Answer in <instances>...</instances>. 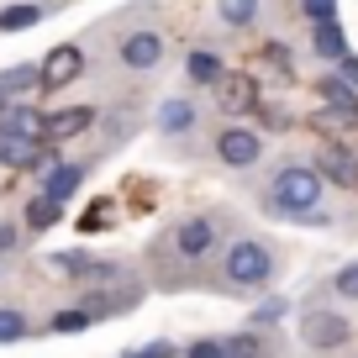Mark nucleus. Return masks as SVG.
I'll return each mask as SVG.
<instances>
[{
    "mask_svg": "<svg viewBox=\"0 0 358 358\" xmlns=\"http://www.w3.org/2000/svg\"><path fill=\"white\" fill-rule=\"evenodd\" d=\"M316 201H322V169H306V164H290L280 169V179H274V206L280 211H316Z\"/></svg>",
    "mask_w": 358,
    "mask_h": 358,
    "instance_id": "obj_1",
    "label": "nucleus"
},
{
    "mask_svg": "<svg viewBox=\"0 0 358 358\" xmlns=\"http://www.w3.org/2000/svg\"><path fill=\"white\" fill-rule=\"evenodd\" d=\"M227 280L243 285V290L268 285V280H274V253H268L258 237H237V243L227 248Z\"/></svg>",
    "mask_w": 358,
    "mask_h": 358,
    "instance_id": "obj_2",
    "label": "nucleus"
},
{
    "mask_svg": "<svg viewBox=\"0 0 358 358\" xmlns=\"http://www.w3.org/2000/svg\"><path fill=\"white\" fill-rule=\"evenodd\" d=\"M316 169H322V179H332V185H343V190H358V153L348 143H322Z\"/></svg>",
    "mask_w": 358,
    "mask_h": 358,
    "instance_id": "obj_3",
    "label": "nucleus"
},
{
    "mask_svg": "<svg viewBox=\"0 0 358 358\" xmlns=\"http://www.w3.org/2000/svg\"><path fill=\"white\" fill-rule=\"evenodd\" d=\"M216 153H222V164L248 169V164H258V153H264V137L248 132V127H227V132H216Z\"/></svg>",
    "mask_w": 358,
    "mask_h": 358,
    "instance_id": "obj_4",
    "label": "nucleus"
},
{
    "mask_svg": "<svg viewBox=\"0 0 358 358\" xmlns=\"http://www.w3.org/2000/svg\"><path fill=\"white\" fill-rule=\"evenodd\" d=\"M0 164H6V169H43V164H53V153L43 148V137L0 132Z\"/></svg>",
    "mask_w": 358,
    "mask_h": 358,
    "instance_id": "obj_5",
    "label": "nucleus"
},
{
    "mask_svg": "<svg viewBox=\"0 0 358 358\" xmlns=\"http://www.w3.org/2000/svg\"><path fill=\"white\" fill-rule=\"evenodd\" d=\"M301 337H306V348H343L348 343V322L337 311H306V322H301Z\"/></svg>",
    "mask_w": 358,
    "mask_h": 358,
    "instance_id": "obj_6",
    "label": "nucleus"
},
{
    "mask_svg": "<svg viewBox=\"0 0 358 358\" xmlns=\"http://www.w3.org/2000/svg\"><path fill=\"white\" fill-rule=\"evenodd\" d=\"M79 74H85V53H79L74 43L53 48V53L43 58V85H48V90H64V85H74Z\"/></svg>",
    "mask_w": 358,
    "mask_h": 358,
    "instance_id": "obj_7",
    "label": "nucleus"
},
{
    "mask_svg": "<svg viewBox=\"0 0 358 358\" xmlns=\"http://www.w3.org/2000/svg\"><path fill=\"white\" fill-rule=\"evenodd\" d=\"M211 243H216V222L211 216H190V222H179V232H174L179 258H206Z\"/></svg>",
    "mask_w": 358,
    "mask_h": 358,
    "instance_id": "obj_8",
    "label": "nucleus"
},
{
    "mask_svg": "<svg viewBox=\"0 0 358 358\" xmlns=\"http://www.w3.org/2000/svg\"><path fill=\"white\" fill-rule=\"evenodd\" d=\"M116 53H122L127 69H153V64H164V37L158 32H127Z\"/></svg>",
    "mask_w": 358,
    "mask_h": 358,
    "instance_id": "obj_9",
    "label": "nucleus"
},
{
    "mask_svg": "<svg viewBox=\"0 0 358 358\" xmlns=\"http://www.w3.org/2000/svg\"><path fill=\"white\" fill-rule=\"evenodd\" d=\"M0 132H16V137H43L48 132V116L32 111V106H6L0 111ZM48 143V137H43Z\"/></svg>",
    "mask_w": 358,
    "mask_h": 358,
    "instance_id": "obj_10",
    "label": "nucleus"
},
{
    "mask_svg": "<svg viewBox=\"0 0 358 358\" xmlns=\"http://www.w3.org/2000/svg\"><path fill=\"white\" fill-rule=\"evenodd\" d=\"M95 122V111H90V106H74V111H53L48 116V143H69V137H79L85 132V127Z\"/></svg>",
    "mask_w": 358,
    "mask_h": 358,
    "instance_id": "obj_11",
    "label": "nucleus"
},
{
    "mask_svg": "<svg viewBox=\"0 0 358 358\" xmlns=\"http://www.w3.org/2000/svg\"><path fill=\"white\" fill-rule=\"evenodd\" d=\"M58 274H74V280H111L116 264H101V258H90V253H58L53 258Z\"/></svg>",
    "mask_w": 358,
    "mask_h": 358,
    "instance_id": "obj_12",
    "label": "nucleus"
},
{
    "mask_svg": "<svg viewBox=\"0 0 358 358\" xmlns=\"http://www.w3.org/2000/svg\"><path fill=\"white\" fill-rule=\"evenodd\" d=\"M79 179H85V169H79V164H48L43 195H53V201H69V195L79 190Z\"/></svg>",
    "mask_w": 358,
    "mask_h": 358,
    "instance_id": "obj_13",
    "label": "nucleus"
},
{
    "mask_svg": "<svg viewBox=\"0 0 358 358\" xmlns=\"http://www.w3.org/2000/svg\"><path fill=\"white\" fill-rule=\"evenodd\" d=\"M216 101H222V111H248V106L258 101L253 95V79H243V74H232V79H216Z\"/></svg>",
    "mask_w": 358,
    "mask_h": 358,
    "instance_id": "obj_14",
    "label": "nucleus"
},
{
    "mask_svg": "<svg viewBox=\"0 0 358 358\" xmlns=\"http://www.w3.org/2000/svg\"><path fill=\"white\" fill-rule=\"evenodd\" d=\"M311 48H316L322 58H332V64H343V58H348V32H343L337 22H316V37H311Z\"/></svg>",
    "mask_w": 358,
    "mask_h": 358,
    "instance_id": "obj_15",
    "label": "nucleus"
},
{
    "mask_svg": "<svg viewBox=\"0 0 358 358\" xmlns=\"http://www.w3.org/2000/svg\"><path fill=\"white\" fill-rule=\"evenodd\" d=\"M190 122H195V111L185 101H164L158 106V132H190Z\"/></svg>",
    "mask_w": 358,
    "mask_h": 358,
    "instance_id": "obj_16",
    "label": "nucleus"
},
{
    "mask_svg": "<svg viewBox=\"0 0 358 358\" xmlns=\"http://www.w3.org/2000/svg\"><path fill=\"white\" fill-rule=\"evenodd\" d=\"M58 211H64V201H53V195H37V201L27 206V227H32V232H48V227L58 222Z\"/></svg>",
    "mask_w": 358,
    "mask_h": 358,
    "instance_id": "obj_17",
    "label": "nucleus"
},
{
    "mask_svg": "<svg viewBox=\"0 0 358 358\" xmlns=\"http://www.w3.org/2000/svg\"><path fill=\"white\" fill-rule=\"evenodd\" d=\"M185 69H190V79H195V85H216V79H222V58H216V53H206V48H195Z\"/></svg>",
    "mask_w": 358,
    "mask_h": 358,
    "instance_id": "obj_18",
    "label": "nucleus"
},
{
    "mask_svg": "<svg viewBox=\"0 0 358 358\" xmlns=\"http://www.w3.org/2000/svg\"><path fill=\"white\" fill-rule=\"evenodd\" d=\"M37 22H43V6H6L0 11V32H27Z\"/></svg>",
    "mask_w": 358,
    "mask_h": 358,
    "instance_id": "obj_19",
    "label": "nucleus"
},
{
    "mask_svg": "<svg viewBox=\"0 0 358 358\" xmlns=\"http://www.w3.org/2000/svg\"><path fill=\"white\" fill-rule=\"evenodd\" d=\"M0 85H6V95H22V90L43 85V69H32V64H16V69H6V74H0Z\"/></svg>",
    "mask_w": 358,
    "mask_h": 358,
    "instance_id": "obj_20",
    "label": "nucleus"
},
{
    "mask_svg": "<svg viewBox=\"0 0 358 358\" xmlns=\"http://www.w3.org/2000/svg\"><path fill=\"white\" fill-rule=\"evenodd\" d=\"M216 6H222V22L227 27H248L258 16V0H216Z\"/></svg>",
    "mask_w": 358,
    "mask_h": 358,
    "instance_id": "obj_21",
    "label": "nucleus"
},
{
    "mask_svg": "<svg viewBox=\"0 0 358 358\" xmlns=\"http://www.w3.org/2000/svg\"><path fill=\"white\" fill-rule=\"evenodd\" d=\"M27 337V316L22 311H0V343H22Z\"/></svg>",
    "mask_w": 358,
    "mask_h": 358,
    "instance_id": "obj_22",
    "label": "nucleus"
},
{
    "mask_svg": "<svg viewBox=\"0 0 358 358\" xmlns=\"http://www.w3.org/2000/svg\"><path fill=\"white\" fill-rule=\"evenodd\" d=\"M227 358H264V348L253 332H243V337H227Z\"/></svg>",
    "mask_w": 358,
    "mask_h": 358,
    "instance_id": "obj_23",
    "label": "nucleus"
},
{
    "mask_svg": "<svg viewBox=\"0 0 358 358\" xmlns=\"http://www.w3.org/2000/svg\"><path fill=\"white\" fill-rule=\"evenodd\" d=\"M79 327H90V311H58L53 316V332H79Z\"/></svg>",
    "mask_w": 358,
    "mask_h": 358,
    "instance_id": "obj_24",
    "label": "nucleus"
},
{
    "mask_svg": "<svg viewBox=\"0 0 358 358\" xmlns=\"http://www.w3.org/2000/svg\"><path fill=\"white\" fill-rule=\"evenodd\" d=\"M301 11L311 16V22H337V0H306Z\"/></svg>",
    "mask_w": 358,
    "mask_h": 358,
    "instance_id": "obj_25",
    "label": "nucleus"
},
{
    "mask_svg": "<svg viewBox=\"0 0 358 358\" xmlns=\"http://www.w3.org/2000/svg\"><path fill=\"white\" fill-rule=\"evenodd\" d=\"M337 295H348V301H358V264L337 268Z\"/></svg>",
    "mask_w": 358,
    "mask_h": 358,
    "instance_id": "obj_26",
    "label": "nucleus"
},
{
    "mask_svg": "<svg viewBox=\"0 0 358 358\" xmlns=\"http://www.w3.org/2000/svg\"><path fill=\"white\" fill-rule=\"evenodd\" d=\"M185 358H227V343H222V337H206V343H195Z\"/></svg>",
    "mask_w": 358,
    "mask_h": 358,
    "instance_id": "obj_27",
    "label": "nucleus"
},
{
    "mask_svg": "<svg viewBox=\"0 0 358 358\" xmlns=\"http://www.w3.org/2000/svg\"><path fill=\"white\" fill-rule=\"evenodd\" d=\"M174 353H179L174 343H143L137 348V358H174Z\"/></svg>",
    "mask_w": 358,
    "mask_h": 358,
    "instance_id": "obj_28",
    "label": "nucleus"
},
{
    "mask_svg": "<svg viewBox=\"0 0 358 358\" xmlns=\"http://www.w3.org/2000/svg\"><path fill=\"white\" fill-rule=\"evenodd\" d=\"M85 227H90V232H95V227H111V206H90V216H85Z\"/></svg>",
    "mask_w": 358,
    "mask_h": 358,
    "instance_id": "obj_29",
    "label": "nucleus"
},
{
    "mask_svg": "<svg viewBox=\"0 0 358 358\" xmlns=\"http://www.w3.org/2000/svg\"><path fill=\"white\" fill-rule=\"evenodd\" d=\"M280 316H285V301H268V306H258L253 322H280Z\"/></svg>",
    "mask_w": 358,
    "mask_h": 358,
    "instance_id": "obj_30",
    "label": "nucleus"
},
{
    "mask_svg": "<svg viewBox=\"0 0 358 358\" xmlns=\"http://www.w3.org/2000/svg\"><path fill=\"white\" fill-rule=\"evenodd\" d=\"M11 248H16V227L0 222V253H11Z\"/></svg>",
    "mask_w": 358,
    "mask_h": 358,
    "instance_id": "obj_31",
    "label": "nucleus"
},
{
    "mask_svg": "<svg viewBox=\"0 0 358 358\" xmlns=\"http://www.w3.org/2000/svg\"><path fill=\"white\" fill-rule=\"evenodd\" d=\"M343 79H348V85H353V90H358V58H353V53H348V58H343Z\"/></svg>",
    "mask_w": 358,
    "mask_h": 358,
    "instance_id": "obj_32",
    "label": "nucleus"
},
{
    "mask_svg": "<svg viewBox=\"0 0 358 358\" xmlns=\"http://www.w3.org/2000/svg\"><path fill=\"white\" fill-rule=\"evenodd\" d=\"M6 106H11V95H6V85H0V111H6Z\"/></svg>",
    "mask_w": 358,
    "mask_h": 358,
    "instance_id": "obj_33",
    "label": "nucleus"
}]
</instances>
